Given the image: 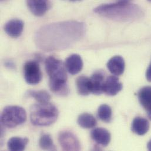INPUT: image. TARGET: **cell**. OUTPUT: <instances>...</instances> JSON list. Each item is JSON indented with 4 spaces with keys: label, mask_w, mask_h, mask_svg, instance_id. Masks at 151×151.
I'll return each mask as SVG.
<instances>
[{
    "label": "cell",
    "mask_w": 151,
    "mask_h": 151,
    "mask_svg": "<svg viewBox=\"0 0 151 151\" xmlns=\"http://www.w3.org/2000/svg\"><path fill=\"white\" fill-rule=\"evenodd\" d=\"M85 26L76 21H67L47 24L36 32L34 40L40 49L59 51L73 46L83 38Z\"/></svg>",
    "instance_id": "obj_1"
},
{
    "label": "cell",
    "mask_w": 151,
    "mask_h": 151,
    "mask_svg": "<svg viewBox=\"0 0 151 151\" xmlns=\"http://www.w3.org/2000/svg\"><path fill=\"white\" fill-rule=\"evenodd\" d=\"M94 12L104 17L118 21H129L140 18L144 13L140 6L131 2L116 1L99 5Z\"/></svg>",
    "instance_id": "obj_2"
},
{
    "label": "cell",
    "mask_w": 151,
    "mask_h": 151,
    "mask_svg": "<svg viewBox=\"0 0 151 151\" xmlns=\"http://www.w3.org/2000/svg\"><path fill=\"white\" fill-rule=\"evenodd\" d=\"M45 70L49 76L50 89L56 95L65 96L70 92L67 84L68 76L65 64L53 56L48 57L45 62Z\"/></svg>",
    "instance_id": "obj_3"
},
{
    "label": "cell",
    "mask_w": 151,
    "mask_h": 151,
    "mask_svg": "<svg viewBox=\"0 0 151 151\" xmlns=\"http://www.w3.org/2000/svg\"><path fill=\"white\" fill-rule=\"evenodd\" d=\"M58 114L57 108L50 102H38L31 107L30 120L35 126H50L57 121Z\"/></svg>",
    "instance_id": "obj_4"
},
{
    "label": "cell",
    "mask_w": 151,
    "mask_h": 151,
    "mask_svg": "<svg viewBox=\"0 0 151 151\" xmlns=\"http://www.w3.org/2000/svg\"><path fill=\"white\" fill-rule=\"evenodd\" d=\"M27 120V113L25 109L18 106L5 107L1 114L2 125L9 128H13L24 124Z\"/></svg>",
    "instance_id": "obj_5"
},
{
    "label": "cell",
    "mask_w": 151,
    "mask_h": 151,
    "mask_svg": "<svg viewBox=\"0 0 151 151\" xmlns=\"http://www.w3.org/2000/svg\"><path fill=\"white\" fill-rule=\"evenodd\" d=\"M24 76L25 81L31 85L39 83L42 80V73L39 64L36 61H29L24 66Z\"/></svg>",
    "instance_id": "obj_6"
},
{
    "label": "cell",
    "mask_w": 151,
    "mask_h": 151,
    "mask_svg": "<svg viewBox=\"0 0 151 151\" xmlns=\"http://www.w3.org/2000/svg\"><path fill=\"white\" fill-rule=\"evenodd\" d=\"M58 141L64 151H79L81 149L78 138L70 131L61 132L58 136Z\"/></svg>",
    "instance_id": "obj_7"
},
{
    "label": "cell",
    "mask_w": 151,
    "mask_h": 151,
    "mask_svg": "<svg viewBox=\"0 0 151 151\" xmlns=\"http://www.w3.org/2000/svg\"><path fill=\"white\" fill-rule=\"evenodd\" d=\"M122 89V84L119 79L115 76H109L105 79L103 91L104 93L109 96H115Z\"/></svg>",
    "instance_id": "obj_8"
},
{
    "label": "cell",
    "mask_w": 151,
    "mask_h": 151,
    "mask_svg": "<svg viewBox=\"0 0 151 151\" xmlns=\"http://www.w3.org/2000/svg\"><path fill=\"white\" fill-rule=\"evenodd\" d=\"M27 6L34 15L41 17L48 9L49 0H26Z\"/></svg>",
    "instance_id": "obj_9"
},
{
    "label": "cell",
    "mask_w": 151,
    "mask_h": 151,
    "mask_svg": "<svg viewBox=\"0 0 151 151\" xmlns=\"http://www.w3.org/2000/svg\"><path fill=\"white\" fill-rule=\"evenodd\" d=\"M105 76L102 72H96L89 78L91 93L101 95L104 93L103 88L105 82Z\"/></svg>",
    "instance_id": "obj_10"
},
{
    "label": "cell",
    "mask_w": 151,
    "mask_h": 151,
    "mask_svg": "<svg viewBox=\"0 0 151 151\" xmlns=\"http://www.w3.org/2000/svg\"><path fill=\"white\" fill-rule=\"evenodd\" d=\"M24 22L22 21L17 19H14L9 21L4 27L5 32L11 37H19L24 29Z\"/></svg>",
    "instance_id": "obj_11"
},
{
    "label": "cell",
    "mask_w": 151,
    "mask_h": 151,
    "mask_svg": "<svg viewBox=\"0 0 151 151\" xmlns=\"http://www.w3.org/2000/svg\"><path fill=\"white\" fill-rule=\"evenodd\" d=\"M65 65L67 71L72 74H78L83 68V61L80 55L73 54L66 59Z\"/></svg>",
    "instance_id": "obj_12"
},
{
    "label": "cell",
    "mask_w": 151,
    "mask_h": 151,
    "mask_svg": "<svg viewBox=\"0 0 151 151\" xmlns=\"http://www.w3.org/2000/svg\"><path fill=\"white\" fill-rule=\"evenodd\" d=\"M125 64L124 58L121 56H114L107 63V68L110 73L116 76L122 75L125 70Z\"/></svg>",
    "instance_id": "obj_13"
},
{
    "label": "cell",
    "mask_w": 151,
    "mask_h": 151,
    "mask_svg": "<svg viewBox=\"0 0 151 151\" xmlns=\"http://www.w3.org/2000/svg\"><path fill=\"white\" fill-rule=\"evenodd\" d=\"M91 137L95 142L104 147L107 146L111 141V134L104 128H97L93 129L91 132Z\"/></svg>",
    "instance_id": "obj_14"
},
{
    "label": "cell",
    "mask_w": 151,
    "mask_h": 151,
    "mask_svg": "<svg viewBox=\"0 0 151 151\" xmlns=\"http://www.w3.org/2000/svg\"><path fill=\"white\" fill-rule=\"evenodd\" d=\"M150 129V122L142 117L135 118L132 123L131 129L132 132L138 135H144L147 134Z\"/></svg>",
    "instance_id": "obj_15"
},
{
    "label": "cell",
    "mask_w": 151,
    "mask_h": 151,
    "mask_svg": "<svg viewBox=\"0 0 151 151\" xmlns=\"http://www.w3.org/2000/svg\"><path fill=\"white\" fill-rule=\"evenodd\" d=\"M141 105L147 111L151 109V86H145L138 93Z\"/></svg>",
    "instance_id": "obj_16"
},
{
    "label": "cell",
    "mask_w": 151,
    "mask_h": 151,
    "mask_svg": "<svg viewBox=\"0 0 151 151\" xmlns=\"http://www.w3.org/2000/svg\"><path fill=\"white\" fill-rule=\"evenodd\" d=\"M78 92L83 96L88 95L91 93L90 89L89 78L85 76H79L76 81Z\"/></svg>",
    "instance_id": "obj_17"
},
{
    "label": "cell",
    "mask_w": 151,
    "mask_h": 151,
    "mask_svg": "<svg viewBox=\"0 0 151 151\" xmlns=\"http://www.w3.org/2000/svg\"><path fill=\"white\" fill-rule=\"evenodd\" d=\"M78 125L85 129H90L96 127L97 121L95 118L91 114L84 113L80 115L77 120Z\"/></svg>",
    "instance_id": "obj_18"
},
{
    "label": "cell",
    "mask_w": 151,
    "mask_h": 151,
    "mask_svg": "<svg viewBox=\"0 0 151 151\" xmlns=\"http://www.w3.org/2000/svg\"><path fill=\"white\" fill-rule=\"evenodd\" d=\"M28 142L27 138L13 137L8 141L7 146L10 151H22L25 150Z\"/></svg>",
    "instance_id": "obj_19"
},
{
    "label": "cell",
    "mask_w": 151,
    "mask_h": 151,
    "mask_svg": "<svg viewBox=\"0 0 151 151\" xmlns=\"http://www.w3.org/2000/svg\"><path fill=\"white\" fill-rule=\"evenodd\" d=\"M27 95L34 98L38 103L49 102L51 99L50 95L44 90L41 91H29Z\"/></svg>",
    "instance_id": "obj_20"
},
{
    "label": "cell",
    "mask_w": 151,
    "mask_h": 151,
    "mask_svg": "<svg viewBox=\"0 0 151 151\" xmlns=\"http://www.w3.org/2000/svg\"><path fill=\"white\" fill-rule=\"evenodd\" d=\"M112 109L109 106L106 104L101 105L98 110V118L105 122H109L112 120Z\"/></svg>",
    "instance_id": "obj_21"
},
{
    "label": "cell",
    "mask_w": 151,
    "mask_h": 151,
    "mask_svg": "<svg viewBox=\"0 0 151 151\" xmlns=\"http://www.w3.org/2000/svg\"><path fill=\"white\" fill-rule=\"evenodd\" d=\"M39 145L40 148L44 150H56V148L53 143V141L51 136L48 134H44L41 137L39 141Z\"/></svg>",
    "instance_id": "obj_22"
},
{
    "label": "cell",
    "mask_w": 151,
    "mask_h": 151,
    "mask_svg": "<svg viewBox=\"0 0 151 151\" xmlns=\"http://www.w3.org/2000/svg\"><path fill=\"white\" fill-rule=\"evenodd\" d=\"M146 78L149 82H151V64L148 67L146 72Z\"/></svg>",
    "instance_id": "obj_23"
},
{
    "label": "cell",
    "mask_w": 151,
    "mask_h": 151,
    "mask_svg": "<svg viewBox=\"0 0 151 151\" xmlns=\"http://www.w3.org/2000/svg\"><path fill=\"white\" fill-rule=\"evenodd\" d=\"M147 148L148 149V150L151 151V139L150 141V142L148 143V145H147Z\"/></svg>",
    "instance_id": "obj_24"
},
{
    "label": "cell",
    "mask_w": 151,
    "mask_h": 151,
    "mask_svg": "<svg viewBox=\"0 0 151 151\" xmlns=\"http://www.w3.org/2000/svg\"><path fill=\"white\" fill-rule=\"evenodd\" d=\"M132 0H117L118 2H131V1Z\"/></svg>",
    "instance_id": "obj_25"
},
{
    "label": "cell",
    "mask_w": 151,
    "mask_h": 151,
    "mask_svg": "<svg viewBox=\"0 0 151 151\" xmlns=\"http://www.w3.org/2000/svg\"><path fill=\"white\" fill-rule=\"evenodd\" d=\"M148 116L150 118V119L151 120V109L148 111Z\"/></svg>",
    "instance_id": "obj_26"
},
{
    "label": "cell",
    "mask_w": 151,
    "mask_h": 151,
    "mask_svg": "<svg viewBox=\"0 0 151 151\" xmlns=\"http://www.w3.org/2000/svg\"><path fill=\"white\" fill-rule=\"evenodd\" d=\"M70 1H73V2H76V1H81V0H69Z\"/></svg>",
    "instance_id": "obj_27"
},
{
    "label": "cell",
    "mask_w": 151,
    "mask_h": 151,
    "mask_svg": "<svg viewBox=\"0 0 151 151\" xmlns=\"http://www.w3.org/2000/svg\"><path fill=\"white\" fill-rule=\"evenodd\" d=\"M148 1H151V0H148Z\"/></svg>",
    "instance_id": "obj_28"
}]
</instances>
